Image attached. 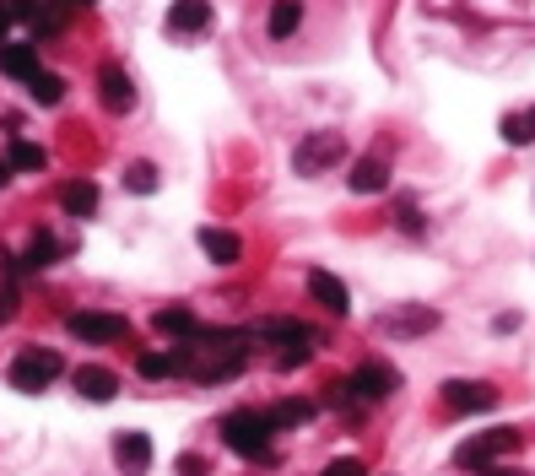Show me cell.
I'll return each instance as SVG.
<instances>
[{
	"label": "cell",
	"mask_w": 535,
	"mask_h": 476,
	"mask_svg": "<svg viewBox=\"0 0 535 476\" xmlns=\"http://www.w3.org/2000/svg\"><path fill=\"white\" fill-rule=\"evenodd\" d=\"M271 422H265V412H227L222 417V444L233 449V455H244V460H260V466H271L276 460V449H271Z\"/></svg>",
	"instance_id": "obj_1"
},
{
	"label": "cell",
	"mask_w": 535,
	"mask_h": 476,
	"mask_svg": "<svg viewBox=\"0 0 535 476\" xmlns=\"http://www.w3.org/2000/svg\"><path fill=\"white\" fill-rule=\"evenodd\" d=\"M60 374H65V357H60V352H49V347H28L22 357H11V385L28 390V395L49 390Z\"/></svg>",
	"instance_id": "obj_2"
},
{
	"label": "cell",
	"mask_w": 535,
	"mask_h": 476,
	"mask_svg": "<svg viewBox=\"0 0 535 476\" xmlns=\"http://www.w3.org/2000/svg\"><path fill=\"white\" fill-rule=\"evenodd\" d=\"M519 449V428H492V433H476V439H465L454 449V466L465 471H492V460L514 455Z\"/></svg>",
	"instance_id": "obj_3"
},
{
	"label": "cell",
	"mask_w": 535,
	"mask_h": 476,
	"mask_svg": "<svg viewBox=\"0 0 535 476\" xmlns=\"http://www.w3.org/2000/svg\"><path fill=\"white\" fill-rule=\"evenodd\" d=\"M341 157H346V141L336 130H309V136L298 141V152H292V163H298V174H325Z\"/></svg>",
	"instance_id": "obj_4"
},
{
	"label": "cell",
	"mask_w": 535,
	"mask_h": 476,
	"mask_svg": "<svg viewBox=\"0 0 535 476\" xmlns=\"http://www.w3.org/2000/svg\"><path fill=\"white\" fill-rule=\"evenodd\" d=\"M444 406L454 417H471V412H492L498 406V390L481 385V379H449L444 385Z\"/></svg>",
	"instance_id": "obj_5"
},
{
	"label": "cell",
	"mask_w": 535,
	"mask_h": 476,
	"mask_svg": "<svg viewBox=\"0 0 535 476\" xmlns=\"http://www.w3.org/2000/svg\"><path fill=\"white\" fill-rule=\"evenodd\" d=\"M352 390H357V401H390V395L400 390V374L390 363H363L352 374Z\"/></svg>",
	"instance_id": "obj_6"
},
{
	"label": "cell",
	"mask_w": 535,
	"mask_h": 476,
	"mask_svg": "<svg viewBox=\"0 0 535 476\" xmlns=\"http://www.w3.org/2000/svg\"><path fill=\"white\" fill-rule=\"evenodd\" d=\"M71 336H82V341H119V336H125V320H119V314H98V309H76L71 314Z\"/></svg>",
	"instance_id": "obj_7"
},
{
	"label": "cell",
	"mask_w": 535,
	"mask_h": 476,
	"mask_svg": "<svg viewBox=\"0 0 535 476\" xmlns=\"http://www.w3.org/2000/svg\"><path fill=\"white\" fill-rule=\"evenodd\" d=\"M114 460L125 466V476H146V466H152V439L146 433H114Z\"/></svg>",
	"instance_id": "obj_8"
},
{
	"label": "cell",
	"mask_w": 535,
	"mask_h": 476,
	"mask_svg": "<svg viewBox=\"0 0 535 476\" xmlns=\"http://www.w3.org/2000/svg\"><path fill=\"white\" fill-rule=\"evenodd\" d=\"M71 385L87 395V401H114L119 395V374L114 368H103V363H87V368H76L71 374Z\"/></svg>",
	"instance_id": "obj_9"
},
{
	"label": "cell",
	"mask_w": 535,
	"mask_h": 476,
	"mask_svg": "<svg viewBox=\"0 0 535 476\" xmlns=\"http://www.w3.org/2000/svg\"><path fill=\"white\" fill-rule=\"evenodd\" d=\"M309 293H314L319 309H330L336 320H341L346 309H352V293H346V282H341V276H330V271H309Z\"/></svg>",
	"instance_id": "obj_10"
},
{
	"label": "cell",
	"mask_w": 535,
	"mask_h": 476,
	"mask_svg": "<svg viewBox=\"0 0 535 476\" xmlns=\"http://www.w3.org/2000/svg\"><path fill=\"white\" fill-rule=\"evenodd\" d=\"M0 71L11 76V82H33L38 71H44V65H38V44L28 38V44H6L0 49Z\"/></svg>",
	"instance_id": "obj_11"
},
{
	"label": "cell",
	"mask_w": 535,
	"mask_h": 476,
	"mask_svg": "<svg viewBox=\"0 0 535 476\" xmlns=\"http://www.w3.org/2000/svg\"><path fill=\"white\" fill-rule=\"evenodd\" d=\"M98 98L109 103L114 114H125L130 103H136V87H130V76L119 71V65H103V71H98Z\"/></svg>",
	"instance_id": "obj_12"
},
{
	"label": "cell",
	"mask_w": 535,
	"mask_h": 476,
	"mask_svg": "<svg viewBox=\"0 0 535 476\" xmlns=\"http://www.w3.org/2000/svg\"><path fill=\"white\" fill-rule=\"evenodd\" d=\"M200 28H211V0H173L168 33H200Z\"/></svg>",
	"instance_id": "obj_13"
},
{
	"label": "cell",
	"mask_w": 535,
	"mask_h": 476,
	"mask_svg": "<svg viewBox=\"0 0 535 476\" xmlns=\"http://www.w3.org/2000/svg\"><path fill=\"white\" fill-rule=\"evenodd\" d=\"M352 184L357 195H379V190H390V163H384V157H357L352 163Z\"/></svg>",
	"instance_id": "obj_14"
},
{
	"label": "cell",
	"mask_w": 535,
	"mask_h": 476,
	"mask_svg": "<svg viewBox=\"0 0 535 476\" xmlns=\"http://www.w3.org/2000/svg\"><path fill=\"white\" fill-rule=\"evenodd\" d=\"M157 330L173 336V341H195L200 320H195V309H184V303H168V309H157Z\"/></svg>",
	"instance_id": "obj_15"
},
{
	"label": "cell",
	"mask_w": 535,
	"mask_h": 476,
	"mask_svg": "<svg viewBox=\"0 0 535 476\" xmlns=\"http://www.w3.org/2000/svg\"><path fill=\"white\" fill-rule=\"evenodd\" d=\"M200 249H206L217 266H233L238 255H244V244H238V233H227V228H200Z\"/></svg>",
	"instance_id": "obj_16"
},
{
	"label": "cell",
	"mask_w": 535,
	"mask_h": 476,
	"mask_svg": "<svg viewBox=\"0 0 535 476\" xmlns=\"http://www.w3.org/2000/svg\"><path fill=\"white\" fill-rule=\"evenodd\" d=\"M60 206L71 211V217H92V211H98V184H92V179H71L60 190Z\"/></svg>",
	"instance_id": "obj_17"
},
{
	"label": "cell",
	"mask_w": 535,
	"mask_h": 476,
	"mask_svg": "<svg viewBox=\"0 0 535 476\" xmlns=\"http://www.w3.org/2000/svg\"><path fill=\"white\" fill-rule=\"evenodd\" d=\"M309 417H314V401H298V395H292V401H276L271 412H265V422H271L276 433H282V428H303Z\"/></svg>",
	"instance_id": "obj_18"
},
{
	"label": "cell",
	"mask_w": 535,
	"mask_h": 476,
	"mask_svg": "<svg viewBox=\"0 0 535 476\" xmlns=\"http://www.w3.org/2000/svg\"><path fill=\"white\" fill-rule=\"evenodd\" d=\"M298 22H303V0H271V38H287V33H298Z\"/></svg>",
	"instance_id": "obj_19"
},
{
	"label": "cell",
	"mask_w": 535,
	"mask_h": 476,
	"mask_svg": "<svg viewBox=\"0 0 535 476\" xmlns=\"http://www.w3.org/2000/svg\"><path fill=\"white\" fill-rule=\"evenodd\" d=\"M260 336L282 341V347H287V341H292V347H309V341H314V330L303 325V320H265V325H260Z\"/></svg>",
	"instance_id": "obj_20"
},
{
	"label": "cell",
	"mask_w": 535,
	"mask_h": 476,
	"mask_svg": "<svg viewBox=\"0 0 535 476\" xmlns=\"http://www.w3.org/2000/svg\"><path fill=\"white\" fill-rule=\"evenodd\" d=\"M6 163H11V174H38V168L49 163L44 157V147H33V141H11V152H6Z\"/></svg>",
	"instance_id": "obj_21"
},
{
	"label": "cell",
	"mask_w": 535,
	"mask_h": 476,
	"mask_svg": "<svg viewBox=\"0 0 535 476\" xmlns=\"http://www.w3.org/2000/svg\"><path fill=\"white\" fill-rule=\"evenodd\" d=\"M55 260H60V244H55V233H33L28 255H22L17 266H28V271H44V266H55Z\"/></svg>",
	"instance_id": "obj_22"
},
{
	"label": "cell",
	"mask_w": 535,
	"mask_h": 476,
	"mask_svg": "<svg viewBox=\"0 0 535 476\" xmlns=\"http://www.w3.org/2000/svg\"><path fill=\"white\" fill-rule=\"evenodd\" d=\"M503 141H508V147H530V141H535V103L503 119Z\"/></svg>",
	"instance_id": "obj_23"
},
{
	"label": "cell",
	"mask_w": 535,
	"mask_h": 476,
	"mask_svg": "<svg viewBox=\"0 0 535 476\" xmlns=\"http://www.w3.org/2000/svg\"><path fill=\"white\" fill-rule=\"evenodd\" d=\"M28 87H33V103H44V109H55V103L65 98V82H60L55 71H38Z\"/></svg>",
	"instance_id": "obj_24"
},
{
	"label": "cell",
	"mask_w": 535,
	"mask_h": 476,
	"mask_svg": "<svg viewBox=\"0 0 535 476\" xmlns=\"http://www.w3.org/2000/svg\"><path fill=\"white\" fill-rule=\"evenodd\" d=\"M384 325H390V330H433L438 314L433 309H406V314H390Z\"/></svg>",
	"instance_id": "obj_25"
},
{
	"label": "cell",
	"mask_w": 535,
	"mask_h": 476,
	"mask_svg": "<svg viewBox=\"0 0 535 476\" xmlns=\"http://www.w3.org/2000/svg\"><path fill=\"white\" fill-rule=\"evenodd\" d=\"M125 190H130V195H152V190H157V168H152V163H136V168L125 174Z\"/></svg>",
	"instance_id": "obj_26"
},
{
	"label": "cell",
	"mask_w": 535,
	"mask_h": 476,
	"mask_svg": "<svg viewBox=\"0 0 535 476\" xmlns=\"http://www.w3.org/2000/svg\"><path fill=\"white\" fill-rule=\"evenodd\" d=\"M141 379H168L173 374V352H141Z\"/></svg>",
	"instance_id": "obj_27"
},
{
	"label": "cell",
	"mask_w": 535,
	"mask_h": 476,
	"mask_svg": "<svg viewBox=\"0 0 535 476\" xmlns=\"http://www.w3.org/2000/svg\"><path fill=\"white\" fill-rule=\"evenodd\" d=\"M309 347H314V341H309ZM309 347H292V352H282V357H276V368H282V374H287V368H303V363H309Z\"/></svg>",
	"instance_id": "obj_28"
},
{
	"label": "cell",
	"mask_w": 535,
	"mask_h": 476,
	"mask_svg": "<svg viewBox=\"0 0 535 476\" xmlns=\"http://www.w3.org/2000/svg\"><path fill=\"white\" fill-rule=\"evenodd\" d=\"M211 466H206V460H200V455H179V476H206Z\"/></svg>",
	"instance_id": "obj_29"
},
{
	"label": "cell",
	"mask_w": 535,
	"mask_h": 476,
	"mask_svg": "<svg viewBox=\"0 0 535 476\" xmlns=\"http://www.w3.org/2000/svg\"><path fill=\"white\" fill-rule=\"evenodd\" d=\"M325 476H363V466H357V460H330Z\"/></svg>",
	"instance_id": "obj_30"
},
{
	"label": "cell",
	"mask_w": 535,
	"mask_h": 476,
	"mask_svg": "<svg viewBox=\"0 0 535 476\" xmlns=\"http://www.w3.org/2000/svg\"><path fill=\"white\" fill-rule=\"evenodd\" d=\"M400 228H406V233H417V228H422V211H417V206H411V201H406V206H400Z\"/></svg>",
	"instance_id": "obj_31"
},
{
	"label": "cell",
	"mask_w": 535,
	"mask_h": 476,
	"mask_svg": "<svg viewBox=\"0 0 535 476\" xmlns=\"http://www.w3.org/2000/svg\"><path fill=\"white\" fill-rule=\"evenodd\" d=\"M11 22H17V17H11V6H6V0H0V49L11 44V38H6V33H11Z\"/></svg>",
	"instance_id": "obj_32"
},
{
	"label": "cell",
	"mask_w": 535,
	"mask_h": 476,
	"mask_svg": "<svg viewBox=\"0 0 535 476\" xmlns=\"http://www.w3.org/2000/svg\"><path fill=\"white\" fill-rule=\"evenodd\" d=\"M6 184H11V163H0V190H6Z\"/></svg>",
	"instance_id": "obj_33"
},
{
	"label": "cell",
	"mask_w": 535,
	"mask_h": 476,
	"mask_svg": "<svg viewBox=\"0 0 535 476\" xmlns=\"http://www.w3.org/2000/svg\"><path fill=\"white\" fill-rule=\"evenodd\" d=\"M481 476H519V471H503V466H492V471H481Z\"/></svg>",
	"instance_id": "obj_34"
},
{
	"label": "cell",
	"mask_w": 535,
	"mask_h": 476,
	"mask_svg": "<svg viewBox=\"0 0 535 476\" xmlns=\"http://www.w3.org/2000/svg\"><path fill=\"white\" fill-rule=\"evenodd\" d=\"M76 6H92V0H76Z\"/></svg>",
	"instance_id": "obj_35"
}]
</instances>
